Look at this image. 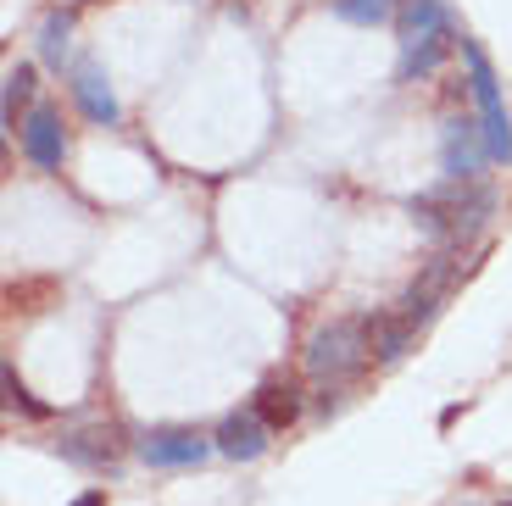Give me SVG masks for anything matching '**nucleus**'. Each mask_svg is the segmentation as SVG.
Masks as SVG:
<instances>
[{"label":"nucleus","mask_w":512,"mask_h":506,"mask_svg":"<svg viewBox=\"0 0 512 506\" xmlns=\"http://www.w3.org/2000/svg\"><path fill=\"white\" fill-rule=\"evenodd\" d=\"M440 162H446V178H457V184L479 178V162H490L479 123H462V117H457V123H446V145H440Z\"/></svg>","instance_id":"8"},{"label":"nucleus","mask_w":512,"mask_h":506,"mask_svg":"<svg viewBox=\"0 0 512 506\" xmlns=\"http://www.w3.org/2000/svg\"><path fill=\"white\" fill-rule=\"evenodd\" d=\"M268 423L256 418V412H229V418L218 423V434H212V440H218V451L223 456H234V462H256V456L268 451Z\"/></svg>","instance_id":"10"},{"label":"nucleus","mask_w":512,"mask_h":506,"mask_svg":"<svg viewBox=\"0 0 512 506\" xmlns=\"http://www.w3.org/2000/svg\"><path fill=\"white\" fill-rule=\"evenodd\" d=\"M17 145H23L28 167H39V173H62V162H67L62 112H51V106H28V117L17 123Z\"/></svg>","instance_id":"4"},{"label":"nucleus","mask_w":512,"mask_h":506,"mask_svg":"<svg viewBox=\"0 0 512 506\" xmlns=\"http://www.w3.org/2000/svg\"><path fill=\"white\" fill-rule=\"evenodd\" d=\"M6 401H12V406H23L28 418H51V406H45V401H34V395H28L23 384H17V373H6Z\"/></svg>","instance_id":"17"},{"label":"nucleus","mask_w":512,"mask_h":506,"mask_svg":"<svg viewBox=\"0 0 512 506\" xmlns=\"http://www.w3.org/2000/svg\"><path fill=\"white\" fill-rule=\"evenodd\" d=\"M407 212H412V223L429 234L435 251H462V245H474L479 234H485L490 212H496V190H490L485 178H468V184L446 178L435 190L412 195Z\"/></svg>","instance_id":"1"},{"label":"nucleus","mask_w":512,"mask_h":506,"mask_svg":"<svg viewBox=\"0 0 512 506\" xmlns=\"http://www.w3.org/2000/svg\"><path fill=\"white\" fill-rule=\"evenodd\" d=\"M362 323H368V345H373V356H379L384 367L401 362V356L412 351V340H418V329H412V323L396 312V306H384V312H368Z\"/></svg>","instance_id":"11"},{"label":"nucleus","mask_w":512,"mask_h":506,"mask_svg":"<svg viewBox=\"0 0 512 506\" xmlns=\"http://www.w3.org/2000/svg\"><path fill=\"white\" fill-rule=\"evenodd\" d=\"M251 412H256L262 423H268L273 434H279V429H290V423L301 418V390H295L290 379H268L262 390H256Z\"/></svg>","instance_id":"12"},{"label":"nucleus","mask_w":512,"mask_h":506,"mask_svg":"<svg viewBox=\"0 0 512 506\" xmlns=\"http://www.w3.org/2000/svg\"><path fill=\"white\" fill-rule=\"evenodd\" d=\"M73 506H106V495H101V490H84V495H78Z\"/></svg>","instance_id":"18"},{"label":"nucleus","mask_w":512,"mask_h":506,"mask_svg":"<svg viewBox=\"0 0 512 506\" xmlns=\"http://www.w3.org/2000/svg\"><path fill=\"white\" fill-rule=\"evenodd\" d=\"M34 95V67L28 62H17L12 73H6V123H17V106Z\"/></svg>","instance_id":"16"},{"label":"nucleus","mask_w":512,"mask_h":506,"mask_svg":"<svg viewBox=\"0 0 512 506\" xmlns=\"http://www.w3.org/2000/svg\"><path fill=\"white\" fill-rule=\"evenodd\" d=\"M73 101H78V112L101 128L123 123V101L112 95V84H106V73L95 62H73Z\"/></svg>","instance_id":"7"},{"label":"nucleus","mask_w":512,"mask_h":506,"mask_svg":"<svg viewBox=\"0 0 512 506\" xmlns=\"http://www.w3.org/2000/svg\"><path fill=\"white\" fill-rule=\"evenodd\" d=\"M218 451V440H206L201 429H151L140 440V456L151 468H201Z\"/></svg>","instance_id":"5"},{"label":"nucleus","mask_w":512,"mask_h":506,"mask_svg":"<svg viewBox=\"0 0 512 506\" xmlns=\"http://www.w3.org/2000/svg\"><path fill=\"white\" fill-rule=\"evenodd\" d=\"M368 356H373L368 323H362V317H334V323H323L307 340V373L323 384H346L368 367Z\"/></svg>","instance_id":"2"},{"label":"nucleus","mask_w":512,"mask_h":506,"mask_svg":"<svg viewBox=\"0 0 512 506\" xmlns=\"http://www.w3.org/2000/svg\"><path fill=\"white\" fill-rule=\"evenodd\" d=\"M451 51H457V34H451V39H435V45H423V51H412V56H401V78H429Z\"/></svg>","instance_id":"13"},{"label":"nucleus","mask_w":512,"mask_h":506,"mask_svg":"<svg viewBox=\"0 0 512 506\" xmlns=\"http://www.w3.org/2000/svg\"><path fill=\"white\" fill-rule=\"evenodd\" d=\"M334 17L340 23H357V28H373L390 17V0H334Z\"/></svg>","instance_id":"15"},{"label":"nucleus","mask_w":512,"mask_h":506,"mask_svg":"<svg viewBox=\"0 0 512 506\" xmlns=\"http://www.w3.org/2000/svg\"><path fill=\"white\" fill-rule=\"evenodd\" d=\"M507 506H512V501H507Z\"/></svg>","instance_id":"19"},{"label":"nucleus","mask_w":512,"mask_h":506,"mask_svg":"<svg viewBox=\"0 0 512 506\" xmlns=\"http://www.w3.org/2000/svg\"><path fill=\"white\" fill-rule=\"evenodd\" d=\"M396 34H401V56H412L423 45H435V39H451L457 28H451L446 0H407L396 17Z\"/></svg>","instance_id":"6"},{"label":"nucleus","mask_w":512,"mask_h":506,"mask_svg":"<svg viewBox=\"0 0 512 506\" xmlns=\"http://www.w3.org/2000/svg\"><path fill=\"white\" fill-rule=\"evenodd\" d=\"M62 456L67 462H78V468H117V456H123V445H117V429H106V423H95V429H67L62 440Z\"/></svg>","instance_id":"9"},{"label":"nucleus","mask_w":512,"mask_h":506,"mask_svg":"<svg viewBox=\"0 0 512 506\" xmlns=\"http://www.w3.org/2000/svg\"><path fill=\"white\" fill-rule=\"evenodd\" d=\"M67 34H73V17H67V12H51L45 23H39V56H45V62H62Z\"/></svg>","instance_id":"14"},{"label":"nucleus","mask_w":512,"mask_h":506,"mask_svg":"<svg viewBox=\"0 0 512 506\" xmlns=\"http://www.w3.org/2000/svg\"><path fill=\"white\" fill-rule=\"evenodd\" d=\"M462 67H468V89H474V101H479V134H485L490 162H507L512 156V117H507V101H501L496 67H490V56L479 51L474 39H462Z\"/></svg>","instance_id":"3"}]
</instances>
